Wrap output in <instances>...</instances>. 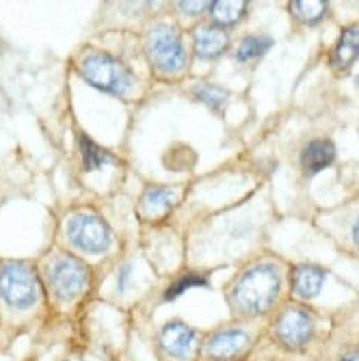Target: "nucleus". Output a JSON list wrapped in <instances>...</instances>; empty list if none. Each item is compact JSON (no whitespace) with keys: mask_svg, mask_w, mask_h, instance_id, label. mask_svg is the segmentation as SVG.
I'll return each instance as SVG.
<instances>
[{"mask_svg":"<svg viewBox=\"0 0 359 361\" xmlns=\"http://www.w3.org/2000/svg\"><path fill=\"white\" fill-rule=\"evenodd\" d=\"M80 76L95 89L100 91H107V93H126L130 87H133V76H130V72L123 68V65L104 54V52H87L83 59H80Z\"/></svg>","mask_w":359,"mask_h":361,"instance_id":"2","label":"nucleus"},{"mask_svg":"<svg viewBox=\"0 0 359 361\" xmlns=\"http://www.w3.org/2000/svg\"><path fill=\"white\" fill-rule=\"evenodd\" d=\"M212 20L217 26H234L247 13L245 0H217L210 7Z\"/></svg>","mask_w":359,"mask_h":361,"instance_id":"15","label":"nucleus"},{"mask_svg":"<svg viewBox=\"0 0 359 361\" xmlns=\"http://www.w3.org/2000/svg\"><path fill=\"white\" fill-rule=\"evenodd\" d=\"M206 5L210 3H188V0H184V3H178V7L186 13H202L206 9Z\"/></svg>","mask_w":359,"mask_h":361,"instance_id":"21","label":"nucleus"},{"mask_svg":"<svg viewBox=\"0 0 359 361\" xmlns=\"http://www.w3.org/2000/svg\"><path fill=\"white\" fill-rule=\"evenodd\" d=\"M227 44H230V39L219 26H202L195 32V52H197L200 59L221 56L227 50Z\"/></svg>","mask_w":359,"mask_h":361,"instance_id":"12","label":"nucleus"},{"mask_svg":"<svg viewBox=\"0 0 359 361\" xmlns=\"http://www.w3.org/2000/svg\"><path fill=\"white\" fill-rule=\"evenodd\" d=\"M160 348L176 359H184L195 344V331L182 320H171L160 329Z\"/></svg>","mask_w":359,"mask_h":361,"instance_id":"9","label":"nucleus"},{"mask_svg":"<svg viewBox=\"0 0 359 361\" xmlns=\"http://www.w3.org/2000/svg\"><path fill=\"white\" fill-rule=\"evenodd\" d=\"M359 56V26H348L342 30L340 42L331 52V65L336 70H346Z\"/></svg>","mask_w":359,"mask_h":361,"instance_id":"13","label":"nucleus"},{"mask_svg":"<svg viewBox=\"0 0 359 361\" xmlns=\"http://www.w3.org/2000/svg\"><path fill=\"white\" fill-rule=\"evenodd\" d=\"M279 292V273L273 264H255L247 269L234 290H232V303L241 314L257 316L273 307Z\"/></svg>","mask_w":359,"mask_h":361,"instance_id":"1","label":"nucleus"},{"mask_svg":"<svg viewBox=\"0 0 359 361\" xmlns=\"http://www.w3.org/2000/svg\"><path fill=\"white\" fill-rule=\"evenodd\" d=\"M89 279L87 267L68 253H59L48 267V283L52 292L63 301H72L85 290Z\"/></svg>","mask_w":359,"mask_h":361,"instance_id":"5","label":"nucleus"},{"mask_svg":"<svg viewBox=\"0 0 359 361\" xmlns=\"http://www.w3.org/2000/svg\"><path fill=\"white\" fill-rule=\"evenodd\" d=\"M357 85H359V76H357Z\"/></svg>","mask_w":359,"mask_h":361,"instance_id":"24","label":"nucleus"},{"mask_svg":"<svg viewBox=\"0 0 359 361\" xmlns=\"http://www.w3.org/2000/svg\"><path fill=\"white\" fill-rule=\"evenodd\" d=\"M340 361H359V346L357 348H353V350H348L346 355H342V359Z\"/></svg>","mask_w":359,"mask_h":361,"instance_id":"22","label":"nucleus"},{"mask_svg":"<svg viewBox=\"0 0 359 361\" xmlns=\"http://www.w3.org/2000/svg\"><path fill=\"white\" fill-rule=\"evenodd\" d=\"M68 238L76 249L95 255L109 251L111 247V232L107 223L97 214H89V212L74 214L68 221Z\"/></svg>","mask_w":359,"mask_h":361,"instance_id":"6","label":"nucleus"},{"mask_svg":"<svg viewBox=\"0 0 359 361\" xmlns=\"http://www.w3.org/2000/svg\"><path fill=\"white\" fill-rule=\"evenodd\" d=\"M176 202V190L167 186H150L143 192L141 200V210L150 216H160L165 214Z\"/></svg>","mask_w":359,"mask_h":361,"instance_id":"14","label":"nucleus"},{"mask_svg":"<svg viewBox=\"0 0 359 361\" xmlns=\"http://www.w3.org/2000/svg\"><path fill=\"white\" fill-rule=\"evenodd\" d=\"M80 154H83V160H85V167L91 171V169H100L104 165H111L115 160L111 154H107L102 147H97L91 139H87L85 135L80 137Z\"/></svg>","mask_w":359,"mask_h":361,"instance_id":"18","label":"nucleus"},{"mask_svg":"<svg viewBox=\"0 0 359 361\" xmlns=\"http://www.w3.org/2000/svg\"><path fill=\"white\" fill-rule=\"evenodd\" d=\"M147 50L158 72L176 74L186 65V52L182 39L176 32V28L167 24H158L150 30Z\"/></svg>","mask_w":359,"mask_h":361,"instance_id":"4","label":"nucleus"},{"mask_svg":"<svg viewBox=\"0 0 359 361\" xmlns=\"http://www.w3.org/2000/svg\"><path fill=\"white\" fill-rule=\"evenodd\" d=\"M336 160V147L331 141H310L301 152V167L305 176H314L327 169Z\"/></svg>","mask_w":359,"mask_h":361,"instance_id":"11","label":"nucleus"},{"mask_svg":"<svg viewBox=\"0 0 359 361\" xmlns=\"http://www.w3.org/2000/svg\"><path fill=\"white\" fill-rule=\"evenodd\" d=\"M193 93H195L197 100H202L210 109L223 106L227 102V97H230V93H227L223 87H217V85H197V87L193 89Z\"/></svg>","mask_w":359,"mask_h":361,"instance_id":"19","label":"nucleus"},{"mask_svg":"<svg viewBox=\"0 0 359 361\" xmlns=\"http://www.w3.org/2000/svg\"><path fill=\"white\" fill-rule=\"evenodd\" d=\"M251 344V338L243 329H221L206 342V355L214 361L238 359Z\"/></svg>","mask_w":359,"mask_h":361,"instance_id":"8","label":"nucleus"},{"mask_svg":"<svg viewBox=\"0 0 359 361\" xmlns=\"http://www.w3.org/2000/svg\"><path fill=\"white\" fill-rule=\"evenodd\" d=\"M0 297L9 305L24 310L37 301V277L22 262H7L0 267Z\"/></svg>","mask_w":359,"mask_h":361,"instance_id":"3","label":"nucleus"},{"mask_svg":"<svg viewBox=\"0 0 359 361\" xmlns=\"http://www.w3.org/2000/svg\"><path fill=\"white\" fill-rule=\"evenodd\" d=\"M353 236H355V243H357V247H359V221L355 223V229H353Z\"/></svg>","mask_w":359,"mask_h":361,"instance_id":"23","label":"nucleus"},{"mask_svg":"<svg viewBox=\"0 0 359 361\" xmlns=\"http://www.w3.org/2000/svg\"><path fill=\"white\" fill-rule=\"evenodd\" d=\"M273 46V39L271 37H264V35H251V37H245L241 42V46L236 48V59L241 63L245 61H253V59H260L264 52H269Z\"/></svg>","mask_w":359,"mask_h":361,"instance_id":"17","label":"nucleus"},{"mask_svg":"<svg viewBox=\"0 0 359 361\" xmlns=\"http://www.w3.org/2000/svg\"><path fill=\"white\" fill-rule=\"evenodd\" d=\"M197 286H208V283H206V279L200 277V275H184V277L176 279V281L167 288V292H165V301H174V299L180 297V294H184L188 288H197Z\"/></svg>","mask_w":359,"mask_h":361,"instance_id":"20","label":"nucleus"},{"mask_svg":"<svg viewBox=\"0 0 359 361\" xmlns=\"http://www.w3.org/2000/svg\"><path fill=\"white\" fill-rule=\"evenodd\" d=\"M327 9H329V3H324V0H292L290 3L292 16L303 24H316L327 13Z\"/></svg>","mask_w":359,"mask_h":361,"instance_id":"16","label":"nucleus"},{"mask_svg":"<svg viewBox=\"0 0 359 361\" xmlns=\"http://www.w3.org/2000/svg\"><path fill=\"white\" fill-rule=\"evenodd\" d=\"M292 292L299 299H314L322 290L324 271L314 264H299L292 269Z\"/></svg>","mask_w":359,"mask_h":361,"instance_id":"10","label":"nucleus"},{"mask_svg":"<svg viewBox=\"0 0 359 361\" xmlns=\"http://www.w3.org/2000/svg\"><path fill=\"white\" fill-rule=\"evenodd\" d=\"M314 334V322L305 310L288 307L275 322V338L281 346L290 350H301Z\"/></svg>","mask_w":359,"mask_h":361,"instance_id":"7","label":"nucleus"}]
</instances>
